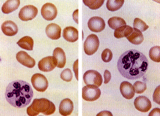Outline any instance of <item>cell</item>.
I'll list each match as a JSON object with an SVG mask.
<instances>
[{
  "instance_id": "6da1fadb",
  "label": "cell",
  "mask_w": 160,
  "mask_h": 116,
  "mask_svg": "<svg viewBox=\"0 0 160 116\" xmlns=\"http://www.w3.org/2000/svg\"><path fill=\"white\" fill-rule=\"evenodd\" d=\"M149 62L143 53L135 49L125 52L120 57L117 67L126 78L134 80L142 77L148 68Z\"/></svg>"
},
{
  "instance_id": "7a4b0ae2",
  "label": "cell",
  "mask_w": 160,
  "mask_h": 116,
  "mask_svg": "<svg viewBox=\"0 0 160 116\" xmlns=\"http://www.w3.org/2000/svg\"><path fill=\"white\" fill-rule=\"evenodd\" d=\"M33 95L30 85L22 80H16L10 83L7 86L5 93L8 103L18 108H23L28 105Z\"/></svg>"
},
{
  "instance_id": "3957f363",
  "label": "cell",
  "mask_w": 160,
  "mask_h": 116,
  "mask_svg": "<svg viewBox=\"0 0 160 116\" xmlns=\"http://www.w3.org/2000/svg\"><path fill=\"white\" fill-rule=\"evenodd\" d=\"M56 107L52 102L46 98L35 99L30 106L27 108L28 115L36 116L42 113L46 115H51L54 113Z\"/></svg>"
},
{
  "instance_id": "277c9868",
  "label": "cell",
  "mask_w": 160,
  "mask_h": 116,
  "mask_svg": "<svg viewBox=\"0 0 160 116\" xmlns=\"http://www.w3.org/2000/svg\"><path fill=\"white\" fill-rule=\"evenodd\" d=\"M101 92L98 86L94 85H87L82 88V97L87 101L92 102L98 99Z\"/></svg>"
},
{
  "instance_id": "5b68a950",
  "label": "cell",
  "mask_w": 160,
  "mask_h": 116,
  "mask_svg": "<svg viewBox=\"0 0 160 116\" xmlns=\"http://www.w3.org/2000/svg\"><path fill=\"white\" fill-rule=\"evenodd\" d=\"M100 46V41L98 36L94 34H90L87 37L83 44L85 53L92 55L97 51Z\"/></svg>"
},
{
  "instance_id": "8992f818",
  "label": "cell",
  "mask_w": 160,
  "mask_h": 116,
  "mask_svg": "<svg viewBox=\"0 0 160 116\" xmlns=\"http://www.w3.org/2000/svg\"><path fill=\"white\" fill-rule=\"evenodd\" d=\"M83 79L86 85H94L98 87L102 85L103 81L101 74L94 70H89L85 72Z\"/></svg>"
},
{
  "instance_id": "52a82bcc",
  "label": "cell",
  "mask_w": 160,
  "mask_h": 116,
  "mask_svg": "<svg viewBox=\"0 0 160 116\" xmlns=\"http://www.w3.org/2000/svg\"><path fill=\"white\" fill-rule=\"evenodd\" d=\"M31 82L34 89L38 92H43L48 86V82L46 78L43 74L36 73L32 76Z\"/></svg>"
},
{
  "instance_id": "ba28073f",
  "label": "cell",
  "mask_w": 160,
  "mask_h": 116,
  "mask_svg": "<svg viewBox=\"0 0 160 116\" xmlns=\"http://www.w3.org/2000/svg\"><path fill=\"white\" fill-rule=\"evenodd\" d=\"M38 13V9L33 5H27L22 7L19 12V18L24 21H28L34 19Z\"/></svg>"
},
{
  "instance_id": "9c48e42d",
  "label": "cell",
  "mask_w": 160,
  "mask_h": 116,
  "mask_svg": "<svg viewBox=\"0 0 160 116\" xmlns=\"http://www.w3.org/2000/svg\"><path fill=\"white\" fill-rule=\"evenodd\" d=\"M58 65L56 59L53 56H50L42 59L38 63L39 70L43 72L52 71Z\"/></svg>"
},
{
  "instance_id": "30bf717a",
  "label": "cell",
  "mask_w": 160,
  "mask_h": 116,
  "mask_svg": "<svg viewBox=\"0 0 160 116\" xmlns=\"http://www.w3.org/2000/svg\"><path fill=\"white\" fill-rule=\"evenodd\" d=\"M41 15L47 20L51 21L54 19L57 15V9L55 5L51 3H45L42 7Z\"/></svg>"
},
{
  "instance_id": "8fae6325",
  "label": "cell",
  "mask_w": 160,
  "mask_h": 116,
  "mask_svg": "<svg viewBox=\"0 0 160 116\" xmlns=\"http://www.w3.org/2000/svg\"><path fill=\"white\" fill-rule=\"evenodd\" d=\"M105 21L101 17H93L88 22V26L92 32L98 33L102 32L105 28Z\"/></svg>"
},
{
  "instance_id": "7c38bea8",
  "label": "cell",
  "mask_w": 160,
  "mask_h": 116,
  "mask_svg": "<svg viewBox=\"0 0 160 116\" xmlns=\"http://www.w3.org/2000/svg\"><path fill=\"white\" fill-rule=\"evenodd\" d=\"M134 104L137 110L144 113L148 112L152 107L150 100L145 96L137 97L135 100Z\"/></svg>"
},
{
  "instance_id": "4fadbf2b",
  "label": "cell",
  "mask_w": 160,
  "mask_h": 116,
  "mask_svg": "<svg viewBox=\"0 0 160 116\" xmlns=\"http://www.w3.org/2000/svg\"><path fill=\"white\" fill-rule=\"evenodd\" d=\"M16 58L19 63L28 68H32L35 65V60L25 51L18 52L16 54Z\"/></svg>"
},
{
  "instance_id": "5bb4252c",
  "label": "cell",
  "mask_w": 160,
  "mask_h": 116,
  "mask_svg": "<svg viewBox=\"0 0 160 116\" xmlns=\"http://www.w3.org/2000/svg\"><path fill=\"white\" fill-rule=\"evenodd\" d=\"M120 92L123 97L127 99H131L135 95L133 86L130 83L124 81L121 83L120 86Z\"/></svg>"
},
{
  "instance_id": "9a60e30c",
  "label": "cell",
  "mask_w": 160,
  "mask_h": 116,
  "mask_svg": "<svg viewBox=\"0 0 160 116\" xmlns=\"http://www.w3.org/2000/svg\"><path fill=\"white\" fill-rule=\"evenodd\" d=\"M46 32L47 36L50 39L57 40L61 37L62 29L57 24L52 23L47 26Z\"/></svg>"
},
{
  "instance_id": "2e32d148",
  "label": "cell",
  "mask_w": 160,
  "mask_h": 116,
  "mask_svg": "<svg viewBox=\"0 0 160 116\" xmlns=\"http://www.w3.org/2000/svg\"><path fill=\"white\" fill-rule=\"evenodd\" d=\"M1 29L5 35L10 36L15 35L18 30L16 24L11 20H7L3 22L1 26Z\"/></svg>"
},
{
  "instance_id": "e0dca14e",
  "label": "cell",
  "mask_w": 160,
  "mask_h": 116,
  "mask_svg": "<svg viewBox=\"0 0 160 116\" xmlns=\"http://www.w3.org/2000/svg\"><path fill=\"white\" fill-rule=\"evenodd\" d=\"M73 110V103L69 98H65L61 102L59 109L61 115L64 116L70 115Z\"/></svg>"
},
{
  "instance_id": "ac0fdd59",
  "label": "cell",
  "mask_w": 160,
  "mask_h": 116,
  "mask_svg": "<svg viewBox=\"0 0 160 116\" xmlns=\"http://www.w3.org/2000/svg\"><path fill=\"white\" fill-rule=\"evenodd\" d=\"M64 38L68 42H76L79 38V33L78 29L73 27H68L64 28L62 33Z\"/></svg>"
},
{
  "instance_id": "d6986e66",
  "label": "cell",
  "mask_w": 160,
  "mask_h": 116,
  "mask_svg": "<svg viewBox=\"0 0 160 116\" xmlns=\"http://www.w3.org/2000/svg\"><path fill=\"white\" fill-rule=\"evenodd\" d=\"M53 56L56 59L59 68H63L66 63V57L65 52L60 48H57L54 50Z\"/></svg>"
},
{
  "instance_id": "ffe728a7",
  "label": "cell",
  "mask_w": 160,
  "mask_h": 116,
  "mask_svg": "<svg viewBox=\"0 0 160 116\" xmlns=\"http://www.w3.org/2000/svg\"><path fill=\"white\" fill-rule=\"evenodd\" d=\"M20 3V0H8L3 3L2 10L4 13H11L18 8Z\"/></svg>"
},
{
  "instance_id": "44dd1931",
  "label": "cell",
  "mask_w": 160,
  "mask_h": 116,
  "mask_svg": "<svg viewBox=\"0 0 160 116\" xmlns=\"http://www.w3.org/2000/svg\"><path fill=\"white\" fill-rule=\"evenodd\" d=\"M132 33L127 37V39L132 44L135 45H139L143 42L144 37L142 32L138 29L133 28Z\"/></svg>"
},
{
  "instance_id": "7402d4cb",
  "label": "cell",
  "mask_w": 160,
  "mask_h": 116,
  "mask_svg": "<svg viewBox=\"0 0 160 116\" xmlns=\"http://www.w3.org/2000/svg\"><path fill=\"white\" fill-rule=\"evenodd\" d=\"M132 28L128 25H124L115 29L114 32V37L117 39L128 37L132 32Z\"/></svg>"
},
{
  "instance_id": "603a6c76",
  "label": "cell",
  "mask_w": 160,
  "mask_h": 116,
  "mask_svg": "<svg viewBox=\"0 0 160 116\" xmlns=\"http://www.w3.org/2000/svg\"><path fill=\"white\" fill-rule=\"evenodd\" d=\"M17 44L23 49L32 51L34 46V41L29 36H25L19 40Z\"/></svg>"
},
{
  "instance_id": "cb8c5ba5",
  "label": "cell",
  "mask_w": 160,
  "mask_h": 116,
  "mask_svg": "<svg viewBox=\"0 0 160 116\" xmlns=\"http://www.w3.org/2000/svg\"><path fill=\"white\" fill-rule=\"evenodd\" d=\"M108 24L111 29H116L122 26L126 25V23L121 17H114L109 19Z\"/></svg>"
},
{
  "instance_id": "d4e9b609",
  "label": "cell",
  "mask_w": 160,
  "mask_h": 116,
  "mask_svg": "<svg viewBox=\"0 0 160 116\" xmlns=\"http://www.w3.org/2000/svg\"><path fill=\"white\" fill-rule=\"evenodd\" d=\"M124 3V0H108L107 1V7L109 11H115L122 8Z\"/></svg>"
},
{
  "instance_id": "484cf974",
  "label": "cell",
  "mask_w": 160,
  "mask_h": 116,
  "mask_svg": "<svg viewBox=\"0 0 160 116\" xmlns=\"http://www.w3.org/2000/svg\"><path fill=\"white\" fill-rule=\"evenodd\" d=\"M83 2L90 9L97 10L101 8L104 3L102 0H83Z\"/></svg>"
},
{
  "instance_id": "4316f807",
  "label": "cell",
  "mask_w": 160,
  "mask_h": 116,
  "mask_svg": "<svg viewBox=\"0 0 160 116\" xmlns=\"http://www.w3.org/2000/svg\"><path fill=\"white\" fill-rule=\"evenodd\" d=\"M149 58L155 62H160V47L156 46L151 48L149 52Z\"/></svg>"
},
{
  "instance_id": "83f0119b",
  "label": "cell",
  "mask_w": 160,
  "mask_h": 116,
  "mask_svg": "<svg viewBox=\"0 0 160 116\" xmlns=\"http://www.w3.org/2000/svg\"><path fill=\"white\" fill-rule=\"evenodd\" d=\"M149 26L143 20L140 18H137L135 19L133 22V28L138 29L141 32H145L149 28Z\"/></svg>"
},
{
  "instance_id": "f1b7e54d",
  "label": "cell",
  "mask_w": 160,
  "mask_h": 116,
  "mask_svg": "<svg viewBox=\"0 0 160 116\" xmlns=\"http://www.w3.org/2000/svg\"><path fill=\"white\" fill-rule=\"evenodd\" d=\"M135 93L138 94L143 93L147 89V84L145 83L137 81L133 85Z\"/></svg>"
},
{
  "instance_id": "f546056e",
  "label": "cell",
  "mask_w": 160,
  "mask_h": 116,
  "mask_svg": "<svg viewBox=\"0 0 160 116\" xmlns=\"http://www.w3.org/2000/svg\"><path fill=\"white\" fill-rule=\"evenodd\" d=\"M60 77L62 80L66 82H70L72 79L73 74L70 69L67 68L62 72Z\"/></svg>"
},
{
  "instance_id": "4dcf8cb0",
  "label": "cell",
  "mask_w": 160,
  "mask_h": 116,
  "mask_svg": "<svg viewBox=\"0 0 160 116\" xmlns=\"http://www.w3.org/2000/svg\"><path fill=\"white\" fill-rule=\"evenodd\" d=\"M113 54L112 51L109 48H106L102 51V58L103 61L106 63L110 62L112 59Z\"/></svg>"
},
{
  "instance_id": "1f68e13d",
  "label": "cell",
  "mask_w": 160,
  "mask_h": 116,
  "mask_svg": "<svg viewBox=\"0 0 160 116\" xmlns=\"http://www.w3.org/2000/svg\"><path fill=\"white\" fill-rule=\"evenodd\" d=\"M153 98L154 101L160 105V86L156 88L154 92Z\"/></svg>"
},
{
  "instance_id": "d6a6232c",
  "label": "cell",
  "mask_w": 160,
  "mask_h": 116,
  "mask_svg": "<svg viewBox=\"0 0 160 116\" xmlns=\"http://www.w3.org/2000/svg\"><path fill=\"white\" fill-rule=\"evenodd\" d=\"M104 78H105L104 83L105 84H108L111 80V75L110 72L108 70H105V73H104Z\"/></svg>"
},
{
  "instance_id": "836d02e7",
  "label": "cell",
  "mask_w": 160,
  "mask_h": 116,
  "mask_svg": "<svg viewBox=\"0 0 160 116\" xmlns=\"http://www.w3.org/2000/svg\"><path fill=\"white\" fill-rule=\"evenodd\" d=\"M78 59L74 62L73 65L74 71L75 73L76 79L78 80Z\"/></svg>"
},
{
  "instance_id": "e575fe53",
  "label": "cell",
  "mask_w": 160,
  "mask_h": 116,
  "mask_svg": "<svg viewBox=\"0 0 160 116\" xmlns=\"http://www.w3.org/2000/svg\"><path fill=\"white\" fill-rule=\"evenodd\" d=\"M160 108H155L153 109L149 113V116H160Z\"/></svg>"
},
{
  "instance_id": "d590c367",
  "label": "cell",
  "mask_w": 160,
  "mask_h": 116,
  "mask_svg": "<svg viewBox=\"0 0 160 116\" xmlns=\"http://www.w3.org/2000/svg\"><path fill=\"white\" fill-rule=\"evenodd\" d=\"M97 116H112V114L110 112L105 111L100 112V113L97 114Z\"/></svg>"
},
{
  "instance_id": "8d00e7d4",
  "label": "cell",
  "mask_w": 160,
  "mask_h": 116,
  "mask_svg": "<svg viewBox=\"0 0 160 116\" xmlns=\"http://www.w3.org/2000/svg\"><path fill=\"white\" fill-rule=\"evenodd\" d=\"M78 11H79V10L78 9L77 10H75L73 14V19L74 20V19L75 18V17H76V23H78ZM75 20V21H76Z\"/></svg>"
}]
</instances>
